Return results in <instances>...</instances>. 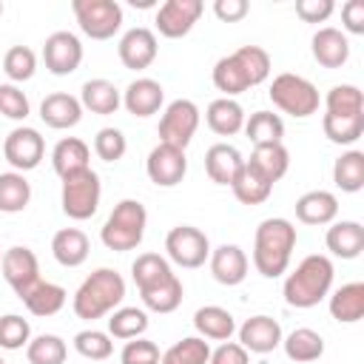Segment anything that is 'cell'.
I'll return each instance as SVG.
<instances>
[{
  "instance_id": "6da1fadb",
  "label": "cell",
  "mask_w": 364,
  "mask_h": 364,
  "mask_svg": "<svg viewBox=\"0 0 364 364\" xmlns=\"http://www.w3.org/2000/svg\"><path fill=\"white\" fill-rule=\"evenodd\" d=\"M296 247V228L293 222L273 216L264 219L256 228L253 236V264L264 279H276L287 270L290 264V253Z\"/></svg>"
},
{
  "instance_id": "7a4b0ae2",
  "label": "cell",
  "mask_w": 364,
  "mask_h": 364,
  "mask_svg": "<svg viewBox=\"0 0 364 364\" xmlns=\"http://www.w3.org/2000/svg\"><path fill=\"white\" fill-rule=\"evenodd\" d=\"M333 262L321 253H313V256H304L296 270L284 279V301L290 307H299V310H307V307H316L333 287Z\"/></svg>"
},
{
  "instance_id": "3957f363",
  "label": "cell",
  "mask_w": 364,
  "mask_h": 364,
  "mask_svg": "<svg viewBox=\"0 0 364 364\" xmlns=\"http://www.w3.org/2000/svg\"><path fill=\"white\" fill-rule=\"evenodd\" d=\"M125 299V282L117 270L111 267H100L94 270L74 293V313L85 321L102 318L105 313H111L119 301Z\"/></svg>"
},
{
  "instance_id": "277c9868",
  "label": "cell",
  "mask_w": 364,
  "mask_h": 364,
  "mask_svg": "<svg viewBox=\"0 0 364 364\" xmlns=\"http://www.w3.org/2000/svg\"><path fill=\"white\" fill-rule=\"evenodd\" d=\"M145 222H148L145 205L139 199H122L105 219L100 239L108 250H117V253L134 250L145 236Z\"/></svg>"
},
{
  "instance_id": "5b68a950",
  "label": "cell",
  "mask_w": 364,
  "mask_h": 364,
  "mask_svg": "<svg viewBox=\"0 0 364 364\" xmlns=\"http://www.w3.org/2000/svg\"><path fill=\"white\" fill-rule=\"evenodd\" d=\"M270 100H273V105L279 111H284V114H290L296 119H304V117L316 114L318 102H321L318 100V88L310 80H304L299 74H290V71H284V74H279L273 80Z\"/></svg>"
},
{
  "instance_id": "8992f818",
  "label": "cell",
  "mask_w": 364,
  "mask_h": 364,
  "mask_svg": "<svg viewBox=\"0 0 364 364\" xmlns=\"http://www.w3.org/2000/svg\"><path fill=\"white\" fill-rule=\"evenodd\" d=\"M100 196H102V185H100V176L85 168V171H77L71 176L63 179V191H60V202H63V213L68 219H91L100 208Z\"/></svg>"
},
{
  "instance_id": "52a82bcc",
  "label": "cell",
  "mask_w": 364,
  "mask_h": 364,
  "mask_svg": "<svg viewBox=\"0 0 364 364\" xmlns=\"http://www.w3.org/2000/svg\"><path fill=\"white\" fill-rule=\"evenodd\" d=\"M74 17L85 37L111 40L122 26V6L117 0H74Z\"/></svg>"
},
{
  "instance_id": "ba28073f",
  "label": "cell",
  "mask_w": 364,
  "mask_h": 364,
  "mask_svg": "<svg viewBox=\"0 0 364 364\" xmlns=\"http://www.w3.org/2000/svg\"><path fill=\"white\" fill-rule=\"evenodd\" d=\"M165 250H168V259L173 264L193 270V267H202L205 259L210 256V242H208V236L199 228L176 225L165 236Z\"/></svg>"
},
{
  "instance_id": "9c48e42d",
  "label": "cell",
  "mask_w": 364,
  "mask_h": 364,
  "mask_svg": "<svg viewBox=\"0 0 364 364\" xmlns=\"http://www.w3.org/2000/svg\"><path fill=\"white\" fill-rule=\"evenodd\" d=\"M199 128V108L191 100H173L165 114L159 117V142L173 145V148H188Z\"/></svg>"
},
{
  "instance_id": "30bf717a",
  "label": "cell",
  "mask_w": 364,
  "mask_h": 364,
  "mask_svg": "<svg viewBox=\"0 0 364 364\" xmlns=\"http://www.w3.org/2000/svg\"><path fill=\"white\" fill-rule=\"evenodd\" d=\"M43 154H46V139L40 136L37 128H28V125L14 128L3 142V156L17 173H26V171L37 168Z\"/></svg>"
},
{
  "instance_id": "8fae6325",
  "label": "cell",
  "mask_w": 364,
  "mask_h": 364,
  "mask_svg": "<svg viewBox=\"0 0 364 364\" xmlns=\"http://www.w3.org/2000/svg\"><path fill=\"white\" fill-rule=\"evenodd\" d=\"M43 63L54 77H68L82 63V43L71 31H54L46 37L43 46Z\"/></svg>"
},
{
  "instance_id": "7c38bea8",
  "label": "cell",
  "mask_w": 364,
  "mask_h": 364,
  "mask_svg": "<svg viewBox=\"0 0 364 364\" xmlns=\"http://www.w3.org/2000/svg\"><path fill=\"white\" fill-rule=\"evenodd\" d=\"M0 267H3V279L17 293V299H23L40 282V262H37L34 250H28V247H20L17 245V247L3 250Z\"/></svg>"
},
{
  "instance_id": "4fadbf2b",
  "label": "cell",
  "mask_w": 364,
  "mask_h": 364,
  "mask_svg": "<svg viewBox=\"0 0 364 364\" xmlns=\"http://www.w3.org/2000/svg\"><path fill=\"white\" fill-rule=\"evenodd\" d=\"M145 171H148V179H151L154 185H159V188H173V185H179V182L185 179V173H188L185 151L159 142V145L148 154Z\"/></svg>"
},
{
  "instance_id": "5bb4252c",
  "label": "cell",
  "mask_w": 364,
  "mask_h": 364,
  "mask_svg": "<svg viewBox=\"0 0 364 364\" xmlns=\"http://www.w3.org/2000/svg\"><path fill=\"white\" fill-rule=\"evenodd\" d=\"M202 11H205L202 0H165L156 9V28L162 37L179 40L193 28V23L202 17Z\"/></svg>"
},
{
  "instance_id": "9a60e30c",
  "label": "cell",
  "mask_w": 364,
  "mask_h": 364,
  "mask_svg": "<svg viewBox=\"0 0 364 364\" xmlns=\"http://www.w3.org/2000/svg\"><path fill=\"white\" fill-rule=\"evenodd\" d=\"M117 51H119V60H122L125 68L142 71V68H148V65L156 60V37H154V31L145 28V26L128 28V31L122 34Z\"/></svg>"
},
{
  "instance_id": "2e32d148",
  "label": "cell",
  "mask_w": 364,
  "mask_h": 364,
  "mask_svg": "<svg viewBox=\"0 0 364 364\" xmlns=\"http://www.w3.org/2000/svg\"><path fill=\"white\" fill-rule=\"evenodd\" d=\"M239 344L247 353H273L282 344V327L270 316H250L239 327Z\"/></svg>"
},
{
  "instance_id": "e0dca14e",
  "label": "cell",
  "mask_w": 364,
  "mask_h": 364,
  "mask_svg": "<svg viewBox=\"0 0 364 364\" xmlns=\"http://www.w3.org/2000/svg\"><path fill=\"white\" fill-rule=\"evenodd\" d=\"M210 273L219 284L233 287L242 284L247 276V256L239 245H219L216 250H210Z\"/></svg>"
},
{
  "instance_id": "ac0fdd59",
  "label": "cell",
  "mask_w": 364,
  "mask_h": 364,
  "mask_svg": "<svg viewBox=\"0 0 364 364\" xmlns=\"http://www.w3.org/2000/svg\"><path fill=\"white\" fill-rule=\"evenodd\" d=\"M313 60L324 68H341L347 60H350V43H347V34L333 28V26H324L313 34Z\"/></svg>"
},
{
  "instance_id": "d6986e66",
  "label": "cell",
  "mask_w": 364,
  "mask_h": 364,
  "mask_svg": "<svg viewBox=\"0 0 364 364\" xmlns=\"http://www.w3.org/2000/svg\"><path fill=\"white\" fill-rule=\"evenodd\" d=\"M40 119L48 125V128H74L80 119H82V105L77 97L65 94V91H54L48 94L43 102H40Z\"/></svg>"
},
{
  "instance_id": "ffe728a7",
  "label": "cell",
  "mask_w": 364,
  "mask_h": 364,
  "mask_svg": "<svg viewBox=\"0 0 364 364\" xmlns=\"http://www.w3.org/2000/svg\"><path fill=\"white\" fill-rule=\"evenodd\" d=\"M242 168H245V156L239 154V148L228 142H216L205 154V171L216 185H233Z\"/></svg>"
},
{
  "instance_id": "44dd1931",
  "label": "cell",
  "mask_w": 364,
  "mask_h": 364,
  "mask_svg": "<svg viewBox=\"0 0 364 364\" xmlns=\"http://www.w3.org/2000/svg\"><path fill=\"white\" fill-rule=\"evenodd\" d=\"M162 100H165V91H162V85H159L156 80H151V77L134 80V82L125 88V94H122V105H125L128 114H134V117H151V114H156V111L162 108Z\"/></svg>"
},
{
  "instance_id": "7402d4cb",
  "label": "cell",
  "mask_w": 364,
  "mask_h": 364,
  "mask_svg": "<svg viewBox=\"0 0 364 364\" xmlns=\"http://www.w3.org/2000/svg\"><path fill=\"white\" fill-rule=\"evenodd\" d=\"M338 216V199L330 191H307L296 199V219L304 225H330Z\"/></svg>"
},
{
  "instance_id": "603a6c76",
  "label": "cell",
  "mask_w": 364,
  "mask_h": 364,
  "mask_svg": "<svg viewBox=\"0 0 364 364\" xmlns=\"http://www.w3.org/2000/svg\"><path fill=\"white\" fill-rule=\"evenodd\" d=\"M324 242H327V250L333 256H338V259H355L364 250V228L358 222H353V219L333 222L327 228Z\"/></svg>"
},
{
  "instance_id": "cb8c5ba5",
  "label": "cell",
  "mask_w": 364,
  "mask_h": 364,
  "mask_svg": "<svg viewBox=\"0 0 364 364\" xmlns=\"http://www.w3.org/2000/svg\"><path fill=\"white\" fill-rule=\"evenodd\" d=\"M245 165L253 168L259 176H264L273 185L287 173L290 154H287V148L282 142H276V145H253V154H250V159H245Z\"/></svg>"
},
{
  "instance_id": "d4e9b609",
  "label": "cell",
  "mask_w": 364,
  "mask_h": 364,
  "mask_svg": "<svg viewBox=\"0 0 364 364\" xmlns=\"http://www.w3.org/2000/svg\"><path fill=\"white\" fill-rule=\"evenodd\" d=\"M205 122H208V128H210L213 134H219V136H233V134H239V131L245 128V108H242L236 100H230V97H219V100H213V102L208 105Z\"/></svg>"
},
{
  "instance_id": "484cf974",
  "label": "cell",
  "mask_w": 364,
  "mask_h": 364,
  "mask_svg": "<svg viewBox=\"0 0 364 364\" xmlns=\"http://www.w3.org/2000/svg\"><path fill=\"white\" fill-rule=\"evenodd\" d=\"M88 236L80 228H63L51 239V253L63 267H80L88 259Z\"/></svg>"
},
{
  "instance_id": "4316f807",
  "label": "cell",
  "mask_w": 364,
  "mask_h": 364,
  "mask_svg": "<svg viewBox=\"0 0 364 364\" xmlns=\"http://www.w3.org/2000/svg\"><path fill=\"white\" fill-rule=\"evenodd\" d=\"M88 159H91V151H88V145H85L82 139H77V136L60 139V142L54 145V151H51V165H54V173H57L60 179H65V176H71V173H77V171H85V168H88Z\"/></svg>"
},
{
  "instance_id": "83f0119b",
  "label": "cell",
  "mask_w": 364,
  "mask_h": 364,
  "mask_svg": "<svg viewBox=\"0 0 364 364\" xmlns=\"http://www.w3.org/2000/svg\"><path fill=\"white\" fill-rule=\"evenodd\" d=\"M330 316L341 324H353L364 316V282L341 284L330 296Z\"/></svg>"
},
{
  "instance_id": "f1b7e54d",
  "label": "cell",
  "mask_w": 364,
  "mask_h": 364,
  "mask_svg": "<svg viewBox=\"0 0 364 364\" xmlns=\"http://www.w3.org/2000/svg\"><path fill=\"white\" fill-rule=\"evenodd\" d=\"M193 327L199 330L202 338H213V341H230L233 330H236V321L233 316L219 307V304H208V307H199L193 313Z\"/></svg>"
},
{
  "instance_id": "f546056e",
  "label": "cell",
  "mask_w": 364,
  "mask_h": 364,
  "mask_svg": "<svg viewBox=\"0 0 364 364\" xmlns=\"http://www.w3.org/2000/svg\"><path fill=\"white\" fill-rule=\"evenodd\" d=\"M122 97L117 91L114 82L108 80H88L82 85V94H80V105L88 108L91 114H100V117H108V114H117Z\"/></svg>"
},
{
  "instance_id": "4dcf8cb0",
  "label": "cell",
  "mask_w": 364,
  "mask_h": 364,
  "mask_svg": "<svg viewBox=\"0 0 364 364\" xmlns=\"http://www.w3.org/2000/svg\"><path fill=\"white\" fill-rule=\"evenodd\" d=\"M65 287H60V284H54V282H37L20 301L28 307V313H34V316H54V313H60L63 310V304H65Z\"/></svg>"
},
{
  "instance_id": "1f68e13d",
  "label": "cell",
  "mask_w": 364,
  "mask_h": 364,
  "mask_svg": "<svg viewBox=\"0 0 364 364\" xmlns=\"http://www.w3.org/2000/svg\"><path fill=\"white\" fill-rule=\"evenodd\" d=\"M282 344H284L287 358L296 361V364L316 361V358H321V353H324V338H321L316 330H310V327H296L287 338H282Z\"/></svg>"
},
{
  "instance_id": "d6a6232c",
  "label": "cell",
  "mask_w": 364,
  "mask_h": 364,
  "mask_svg": "<svg viewBox=\"0 0 364 364\" xmlns=\"http://www.w3.org/2000/svg\"><path fill=\"white\" fill-rule=\"evenodd\" d=\"M245 134L253 145H276L284 136V122L273 111H256L250 119H245Z\"/></svg>"
},
{
  "instance_id": "836d02e7",
  "label": "cell",
  "mask_w": 364,
  "mask_h": 364,
  "mask_svg": "<svg viewBox=\"0 0 364 364\" xmlns=\"http://www.w3.org/2000/svg\"><path fill=\"white\" fill-rule=\"evenodd\" d=\"M142 296V304L154 313H173L179 304H182V282L173 276H168L165 282L148 287V290H139Z\"/></svg>"
},
{
  "instance_id": "e575fe53",
  "label": "cell",
  "mask_w": 364,
  "mask_h": 364,
  "mask_svg": "<svg viewBox=\"0 0 364 364\" xmlns=\"http://www.w3.org/2000/svg\"><path fill=\"white\" fill-rule=\"evenodd\" d=\"M31 199V185L23 173H0V213H20Z\"/></svg>"
},
{
  "instance_id": "d590c367",
  "label": "cell",
  "mask_w": 364,
  "mask_h": 364,
  "mask_svg": "<svg viewBox=\"0 0 364 364\" xmlns=\"http://www.w3.org/2000/svg\"><path fill=\"white\" fill-rule=\"evenodd\" d=\"M213 85H216L225 97L233 100L236 94H242V91L250 88V80H247L245 68L239 65V60H236L233 54H228V57L216 60V65H213Z\"/></svg>"
},
{
  "instance_id": "8d00e7d4",
  "label": "cell",
  "mask_w": 364,
  "mask_h": 364,
  "mask_svg": "<svg viewBox=\"0 0 364 364\" xmlns=\"http://www.w3.org/2000/svg\"><path fill=\"white\" fill-rule=\"evenodd\" d=\"M321 128H324V136L336 145H353L355 139H361L364 134V114H324L321 119Z\"/></svg>"
},
{
  "instance_id": "74e56055",
  "label": "cell",
  "mask_w": 364,
  "mask_h": 364,
  "mask_svg": "<svg viewBox=\"0 0 364 364\" xmlns=\"http://www.w3.org/2000/svg\"><path fill=\"white\" fill-rule=\"evenodd\" d=\"M333 182L344 193H358L364 188V154L361 151L341 154L333 165Z\"/></svg>"
},
{
  "instance_id": "f35d334b",
  "label": "cell",
  "mask_w": 364,
  "mask_h": 364,
  "mask_svg": "<svg viewBox=\"0 0 364 364\" xmlns=\"http://www.w3.org/2000/svg\"><path fill=\"white\" fill-rule=\"evenodd\" d=\"M131 276H134V284L139 290H148V287L165 282L168 276H173V270H171V264H168L165 256H159V253H142L131 264Z\"/></svg>"
},
{
  "instance_id": "ab89813d",
  "label": "cell",
  "mask_w": 364,
  "mask_h": 364,
  "mask_svg": "<svg viewBox=\"0 0 364 364\" xmlns=\"http://www.w3.org/2000/svg\"><path fill=\"white\" fill-rule=\"evenodd\" d=\"M230 191H233V196H236L242 205H262V202H267L273 185H270L264 176H259L253 168L245 165V168L239 171V176L233 179Z\"/></svg>"
},
{
  "instance_id": "60d3db41",
  "label": "cell",
  "mask_w": 364,
  "mask_h": 364,
  "mask_svg": "<svg viewBox=\"0 0 364 364\" xmlns=\"http://www.w3.org/2000/svg\"><path fill=\"white\" fill-rule=\"evenodd\" d=\"M145 330H148V316L139 307H119L108 318V333L114 338H122V341L139 338Z\"/></svg>"
},
{
  "instance_id": "b9f144b4",
  "label": "cell",
  "mask_w": 364,
  "mask_h": 364,
  "mask_svg": "<svg viewBox=\"0 0 364 364\" xmlns=\"http://www.w3.org/2000/svg\"><path fill=\"white\" fill-rule=\"evenodd\" d=\"M65 355H68V347L54 333H43L26 344L28 364H65Z\"/></svg>"
},
{
  "instance_id": "7bdbcfd3",
  "label": "cell",
  "mask_w": 364,
  "mask_h": 364,
  "mask_svg": "<svg viewBox=\"0 0 364 364\" xmlns=\"http://www.w3.org/2000/svg\"><path fill=\"white\" fill-rule=\"evenodd\" d=\"M210 358V347L205 338L199 336H188L182 341H176L173 347H168L159 358V364H208Z\"/></svg>"
},
{
  "instance_id": "ee69618b",
  "label": "cell",
  "mask_w": 364,
  "mask_h": 364,
  "mask_svg": "<svg viewBox=\"0 0 364 364\" xmlns=\"http://www.w3.org/2000/svg\"><path fill=\"white\" fill-rule=\"evenodd\" d=\"M324 105H327V114H364V94L358 85H350V82H341V85H333L324 97Z\"/></svg>"
},
{
  "instance_id": "f6af8a7d",
  "label": "cell",
  "mask_w": 364,
  "mask_h": 364,
  "mask_svg": "<svg viewBox=\"0 0 364 364\" xmlns=\"http://www.w3.org/2000/svg\"><path fill=\"white\" fill-rule=\"evenodd\" d=\"M233 57L245 68V74L250 80V88L259 85V82H264L270 77V54L262 46H242V48L233 51Z\"/></svg>"
},
{
  "instance_id": "bcb514c9",
  "label": "cell",
  "mask_w": 364,
  "mask_h": 364,
  "mask_svg": "<svg viewBox=\"0 0 364 364\" xmlns=\"http://www.w3.org/2000/svg\"><path fill=\"white\" fill-rule=\"evenodd\" d=\"M3 71L11 82H26L37 71V57L28 46H11L3 57Z\"/></svg>"
},
{
  "instance_id": "7dc6e473",
  "label": "cell",
  "mask_w": 364,
  "mask_h": 364,
  "mask_svg": "<svg viewBox=\"0 0 364 364\" xmlns=\"http://www.w3.org/2000/svg\"><path fill=\"white\" fill-rule=\"evenodd\" d=\"M74 350H77L82 358L105 361V358L114 353V341H111L108 333H102V330H80V333L74 336Z\"/></svg>"
},
{
  "instance_id": "c3c4849f",
  "label": "cell",
  "mask_w": 364,
  "mask_h": 364,
  "mask_svg": "<svg viewBox=\"0 0 364 364\" xmlns=\"http://www.w3.org/2000/svg\"><path fill=\"white\" fill-rule=\"evenodd\" d=\"M31 341V324L17 316V313H9V316H0V347L3 350H20Z\"/></svg>"
},
{
  "instance_id": "681fc988",
  "label": "cell",
  "mask_w": 364,
  "mask_h": 364,
  "mask_svg": "<svg viewBox=\"0 0 364 364\" xmlns=\"http://www.w3.org/2000/svg\"><path fill=\"white\" fill-rule=\"evenodd\" d=\"M128 151V142L122 136L119 128H102L97 136H94V154L102 159V162H117L122 159Z\"/></svg>"
},
{
  "instance_id": "f907efd6",
  "label": "cell",
  "mask_w": 364,
  "mask_h": 364,
  "mask_svg": "<svg viewBox=\"0 0 364 364\" xmlns=\"http://www.w3.org/2000/svg\"><path fill=\"white\" fill-rule=\"evenodd\" d=\"M28 111H31L28 97L14 82H3L0 85V114L9 119H26Z\"/></svg>"
},
{
  "instance_id": "816d5d0a",
  "label": "cell",
  "mask_w": 364,
  "mask_h": 364,
  "mask_svg": "<svg viewBox=\"0 0 364 364\" xmlns=\"http://www.w3.org/2000/svg\"><path fill=\"white\" fill-rule=\"evenodd\" d=\"M159 347L142 336L131 338L119 353V364H159Z\"/></svg>"
},
{
  "instance_id": "f5cc1de1",
  "label": "cell",
  "mask_w": 364,
  "mask_h": 364,
  "mask_svg": "<svg viewBox=\"0 0 364 364\" xmlns=\"http://www.w3.org/2000/svg\"><path fill=\"white\" fill-rule=\"evenodd\" d=\"M208 364H250V355H247V350L239 341H222L210 353Z\"/></svg>"
},
{
  "instance_id": "db71d44e",
  "label": "cell",
  "mask_w": 364,
  "mask_h": 364,
  "mask_svg": "<svg viewBox=\"0 0 364 364\" xmlns=\"http://www.w3.org/2000/svg\"><path fill=\"white\" fill-rule=\"evenodd\" d=\"M333 0H299L296 3V14L304 23H324L333 14Z\"/></svg>"
},
{
  "instance_id": "11a10c76",
  "label": "cell",
  "mask_w": 364,
  "mask_h": 364,
  "mask_svg": "<svg viewBox=\"0 0 364 364\" xmlns=\"http://www.w3.org/2000/svg\"><path fill=\"white\" fill-rule=\"evenodd\" d=\"M247 11H250V3L247 0H216L213 3V14L222 23H239Z\"/></svg>"
},
{
  "instance_id": "9f6ffc18",
  "label": "cell",
  "mask_w": 364,
  "mask_h": 364,
  "mask_svg": "<svg viewBox=\"0 0 364 364\" xmlns=\"http://www.w3.org/2000/svg\"><path fill=\"white\" fill-rule=\"evenodd\" d=\"M341 23L350 34H364V0H347L341 6Z\"/></svg>"
},
{
  "instance_id": "6f0895ef",
  "label": "cell",
  "mask_w": 364,
  "mask_h": 364,
  "mask_svg": "<svg viewBox=\"0 0 364 364\" xmlns=\"http://www.w3.org/2000/svg\"><path fill=\"white\" fill-rule=\"evenodd\" d=\"M131 6H139V9H148V6H154V0H131Z\"/></svg>"
},
{
  "instance_id": "680465c9",
  "label": "cell",
  "mask_w": 364,
  "mask_h": 364,
  "mask_svg": "<svg viewBox=\"0 0 364 364\" xmlns=\"http://www.w3.org/2000/svg\"><path fill=\"white\" fill-rule=\"evenodd\" d=\"M0 14H3V3H0Z\"/></svg>"
},
{
  "instance_id": "91938a15",
  "label": "cell",
  "mask_w": 364,
  "mask_h": 364,
  "mask_svg": "<svg viewBox=\"0 0 364 364\" xmlns=\"http://www.w3.org/2000/svg\"><path fill=\"white\" fill-rule=\"evenodd\" d=\"M0 364H6V361H3V358H0Z\"/></svg>"
},
{
  "instance_id": "94428289",
  "label": "cell",
  "mask_w": 364,
  "mask_h": 364,
  "mask_svg": "<svg viewBox=\"0 0 364 364\" xmlns=\"http://www.w3.org/2000/svg\"><path fill=\"white\" fill-rule=\"evenodd\" d=\"M0 259H3V253H0Z\"/></svg>"
}]
</instances>
